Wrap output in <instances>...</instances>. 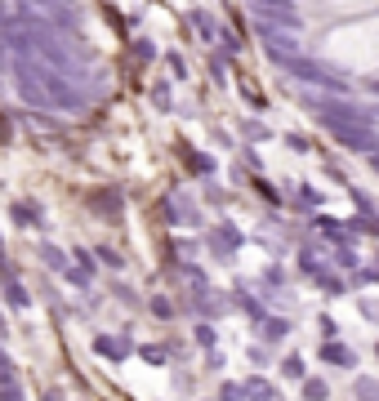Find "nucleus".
Returning a JSON list of instances; mask_svg holds the SVG:
<instances>
[{
	"mask_svg": "<svg viewBox=\"0 0 379 401\" xmlns=\"http://www.w3.org/2000/svg\"><path fill=\"white\" fill-rule=\"evenodd\" d=\"M94 353L107 357V361H125L129 353V339H112V334H94Z\"/></svg>",
	"mask_w": 379,
	"mask_h": 401,
	"instance_id": "obj_2",
	"label": "nucleus"
},
{
	"mask_svg": "<svg viewBox=\"0 0 379 401\" xmlns=\"http://www.w3.org/2000/svg\"><path fill=\"white\" fill-rule=\"evenodd\" d=\"M36 219H41L36 205H14V223L18 228H36Z\"/></svg>",
	"mask_w": 379,
	"mask_h": 401,
	"instance_id": "obj_5",
	"label": "nucleus"
},
{
	"mask_svg": "<svg viewBox=\"0 0 379 401\" xmlns=\"http://www.w3.org/2000/svg\"><path fill=\"white\" fill-rule=\"evenodd\" d=\"M0 299H5V308H9V312H27V308H31V294H27V286H23V281L9 272L5 263H0Z\"/></svg>",
	"mask_w": 379,
	"mask_h": 401,
	"instance_id": "obj_1",
	"label": "nucleus"
},
{
	"mask_svg": "<svg viewBox=\"0 0 379 401\" xmlns=\"http://www.w3.org/2000/svg\"><path fill=\"white\" fill-rule=\"evenodd\" d=\"M147 308H152L156 316H174V304H170V299H161V294H156V299H152V304H147Z\"/></svg>",
	"mask_w": 379,
	"mask_h": 401,
	"instance_id": "obj_6",
	"label": "nucleus"
},
{
	"mask_svg": "<svg viewBox=\"0 0 379 401\" xmlns=\"http://www.w3.org/2000/svg\"><path fill=\"white\" fill-rule=\"evenodd\" d=\"M143 361H152V365H161V361H166V353H161V348H152V343H147V348H143Z\"/></svg>",
	"mask_w": 379,
	"mask_h": 401,
	"instance_id": "obj_7",
	"label": "nucleus"
},
{
	"mask_svg": "<svg viewBox=\"0 0 379 401\" xmlns=\"http://www.w3.org/2000/svg\"><path fill=\"white\" fill-rule=\"evenodd\" d=\"M41 401H68V392H63V388H54V383H49V388L41 392Z\"/></svg>",
	"mask_w": 379,
	"mask_h": 401,
	"instance_id": "obj_9",
	"label": "nucleus"
},
{
	"mask_svg": "<svg viewBox=\"0 0 379 401\" xmlns=\"http://www.w3.org/2000/svg\"><path fill=\"white\" fill-rule=\"evenodd\" d=\"M0 401H23V383H14V388H0Z\"/></svg>",
	"mask_w": 379,
	"mask_h": 401,
	"instance_id": "obj_8",
	"label": "nucleus"
},
{
	"mask_svg": "<svg viewBox=\"0 0 379 401\" xmlns=\"http://www.w3.org/2000/svg\"><path fill=\"white\" fill-rule=\"evenodd\" d=\"M14 383H23V375L14 370V361L5 353V343H0V388H14Z\"/></svg>",
	"mask_w": 379,
	"mask_h": 401,
	"instance_id": "obj_3",
	"label": "nucleus"
},
{
	"mask_svg": "<svg viewBox=\"0 0 379 401\" xmlns=\"http://www.w3.org/2000/svg\"><path fill=\"white\" fill-rule=\"evenodd\" d=\"M41 259H45V267H54V272H68V255H63V250L41 245Z\"/></svg>",
	"mask_w": 379,
	"mask_h": 401,
	"instance_id": "obj_4",
	"label": "nucleus"
}]
</instances>
